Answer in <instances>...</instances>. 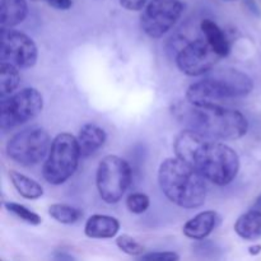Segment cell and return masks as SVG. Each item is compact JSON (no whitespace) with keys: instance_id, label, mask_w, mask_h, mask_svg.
Masks as SVG:
<instances>
[{"instance_id":"cell-30","label":"cell","mask_w":261,"mask_h":261,"mask_svg":"<svg viewBox=\"0 0 261 261\" xmlns=\"http://www.w3.org/2000/svg\"><path fill=\"white\" fill-rule=\"evenodd\" d=\"M249 252L251 255H259L261 252V245H252V246H250Z\"/></svg>"},{"instance_id":"cell-7","label":"cell","mask_w":261,"mask_h":261,"mask_svg":"<svg viewBox=\"0 0 261 261\" xmlns=\"http://www.w3.org/2000/svg\"><path fill=\"white\" fill-rule=\"evenodd\" d=\"M50 135L42 127H28L13 135L7 143V155L20 166H35L47 157L51 147Z\"/></svg>"},{"instance_id":"cell-23","label":"cell","mask_w":261,"mask_h":261,"mask_svg":"<svg viewBox=\"0 0 261 261\" xmlns=\"http://www.w3.org/2000/svg\"><path fill=\"white\" fill-rule=\"evenodd\" d=\"M116 245L122 252L129 256H142L144 254V246L127 234H120L116 239Z\"/></svg>"},{"instance_id":"cell-33","label":"cell","mask_w":261,"mask_h":261,"mask_svg":"<svg viewBox=\"0 0 261 261\" xmlns=\"http://www.w3.org/2000/svg\"><path fill=\"white\" fill-rule=\"evenodd\" d=\"M227 2H234V0H227Z\"/></svg>"},{"instance_id":"cell-28","label":"cell","mask_w":261,"mask_h":261,"mask_svg":"<svg viewBox=\"0 0 261 261\" xmlns=\"http://www.w3.org/2000/svg\"><path fill=\"white\" fill-rule=\"evenodd\" d=\"M244 3H245V5H246L247 9H249L252 14L256 15V17H260L261 12H260V8H259V5H257L256 0H244Z\"/></svg>"},{"instance_id":"cell-16","label":"cell","mask_w":261,"mask_h":261,"mask_svg":"<svg viewBox=\"0 0 261 261\" xmlns=\"http://www.w3.org/2000/svg\"><path fill=\"white\" fill-rule=\"evenodd\" d=\"M28 14L25 0H0V24L2 28H13L20 24Z\"/></svg>"},{"instance_id":"cell-13","label":"cell","mask_w":261,"mask_h":261,"mask_svg":"<svg viewBox=\"0 0 261 261\" xmlns=\"http://www.w3.org/2000/svg\"><path fill=\"white\" fill-rule=\"evenodd\" d=\"M120 231V222L115 217L94 214L89 217L84 226V233L89 239L107 240L116 236Z\"/></svg>"},{"instance_id":"cell-2","label":"cell","mask_w":261,"mask_h":261,"mask_svg":"<svg viewBox=\"0 0 261 261\" xmlns=\"http://www.w3.org/2000/svg\"><path fill=\"white\" fill-rule=\"evenodd\" d=\"M175 114L186 129L219 142L241 139L249 130L244 114L223 106H195L186 101L175 107Z\"/></svg>"},{"instance_id":"cell-9","label":"cell","mask_w":261,"mask_h":261,"mask_svg":"<svg viewBox=\"0 0 261 261\" xmlns=\"http://www.w3.org/2000/svg\"><path fill=\"white\" fill-rule=\"evenodd\" d=\"M181 0H150L140 15V27L150 38H161L170 32L182 14Z\"/></svg>"},{"instance_id":"cell-12","label":"cell","mask_w":261,"mask_h":261,"mask_svg":"<svg viewBox=\"0 0 261 261\" xmlns=\"http://www.w3.org/2000/svg\"><path fill=\"white\" fill-rule=\"evenodd\" d=\"M218 222V216L214 211H204L189 219L182 227V232L188 239L201 240L206 239L214 231Z\"/></svg>"},{"instance_id":"cell-31","label":"cell","mask_w":261,"mask_h":261,"mask_svg":"<svg viewBox=\"0 0 261 261\" xmlns=\"http://www.w3.org/2000/svg\"><path fill=\"white\" fill-rule=\"evenodd\" d=\"M254 209H256V211H260L261 212V195L256 199V201H255Z\"/></svg>"},{"instance_id":"cell-8","label":"cell","mask_w":261,"mask_h":261,"mask_svg":"<svg viewBox=\"0 0 261 261\" xmlns=\"http://www.w3.org/2000/svg\"><path fill=\"white\" fill-rule=\"evenodd\" d=\"M43 109L42 94L36 88H23L17 93L2 98L0 127L3 132L14 129L35 119Z\"/></svg>"},{"instance_id":"cell-32","label":"cell","mask_w":261,"mask_h":261,"mask_svg":"<svg viewBox=\"0 0 261 261\" xmlns=\"http://www.w3.org/2000/svg\"><path fill=\"white\" fill-rule=\"evenodd\" d=\"M32 2H41V0H32Z\"/></svg>"},{"instance_id":"cell-15","label":"cell","mask_w":261,"mask_h":261,"mask_svg":"<svg viewBox=\"0 0 261 261\" xmlns=\"http://www.w3.org/2000/svg\"><path fill=\"white\" fill-rule=\"evenodd\" d=\"M200 28L201 32L204 33L205 41L219 58H226L231 53L229 41L227 40L222 28L216 22H213L212 19H204L201 20Z\"/></svg>"},{"instance_id":"cell-1","label":"cell","mask_w":261,"mask_h":261,"mask_svg":"<svg viewBox=\"0 0 261 261\" xmlns=\"http://www.w3.org/2000/svg\"><path fill=\"white\" fill-rule=\"evenodd\" d=\"M173 150L214 185H229L240 171V157L233 148L193 130H182L175 138Z\"/></svg>"},{"instance_id":"cell-21","label":"cell","mask_w":261,"mask_h":261,"mask_svg":"<svg viewBox=\"0 0 261 261\" xmlns=\"http://www.w3.org/2000/svg\"><path fill=\"white\" fill-rule=\"evenodd\" d=\"M4 208L10 214L19 218L20 221H24L25 223L31 224V226H38L42 222V219L37 213H35V212L28 209L27 206L22 205V204L15 203V201H5Z\"/></svg>"},{"instance_id":"cell-4","label":"cell","mask_w":261,"mask_h":261,"mask_svg":"<svg viewBox=\"0 0 261 261\" xmlns=\"http://www.w3.org/2000/svg\"><path fill=\"white\" fill-rule=\"evenodd\" d=\"M252 89L254 82L244 71L233 68L217 69L189 86L186 101L195 106H222V102L246 97Z\"/></svg>"},{"instance_id":"cell-19","label":"cell","mask_w":261,"mask_h":261,"mask_svg":"<svg viewBox=\"0 0 261 261\" xmlns=\"http://www.w3.org/2000/svg\"><path fill=\"white\" fill-rule=\"evenodd\" d=\"M20 82L19 70L17 66L10 63L2 61L0 65V97L12 96L13 92L18 88Z\"/></svg>"},{"instance_id":"cell-10","label":"cell","mask_w":261,"mask_h":261,"mask_svg":"<svg viewBox=\"0 0 261 261\" xmlns=\"http://www.w3.org/2000/svg\"><path fill=\"white\" fill-rule=\"evenodd\" d=\"M0 59L18 69H30L36 65L38 48L35 41L25 33L13 28H2Z\"/></svg>"},{"instance_id":"cell-20","label":"cell","mask_w":261,"mask_h":261,"mask_svg":"<svg viewBox=\"0 0 261 261\" xmlns=\"http://www.w3.org/2000/svg\"><path fill=\"white\" fill-rule=\"evenodd\" d=\"M48 214L53 219L61 224H74L83 217V212L68 204H51L48 206Z\"/></svg>"},{"instance_id":"cell-3","label":"cell","mask_w":261,"mask_h":261,"mask_svg":"<svg viewBox=\"0 0 261 261\" xmlns=\"http://www.w3.org/2000/svg\"><path fill=\"white\" fill-rule=\"evenodd\" d=\"M205 178L177 157L163 161L158 170L161 191L175 205L185 209L200 208L206 199Z\"/></svg>"},{"instance_id":"cell-26","label":"cell","mask_w":261,"mask_h":261,"mask_svg":"<svg viewBox=\"0 0 261 261\" xmlns=\"http://www.w3.org/2000/svg\"><path fill=\"white\" fill-rule=\"evenodd\" d=\"M120 4L130 12H139L147 7L148 0H120Z\"/></svg>"},{"instance_id":"cell-14","label":"cell","mask_w":261,"mask_h":261,"mask_svg":"<svg viewBox=\"0 0 261 261\" xmlns=\"http://www.w3.org/2000/svg\"><path fill=\"white\" fill-rule=\"evenodd\" d=\"M107 135L102 127L96 124H84L78 133L79 149H81L82 158H87L96 153L99 148L103 147L106 143Z\"/></svg>"},{"instance_id":"cell-27","label":"cell","mask_w":261,"mask_h":261,"mask_svg":"<svg viewBox=\"0 0 261 261\" xmlns=\"http://www.w3.org/2000/svg\"><path fill=\"white\" fill-rule=\"evenodd\" d=\"M43 2H46L50 7L59 10H68L73 7V2L71 0H43Z\"/></svg>"},{"instance_id":"cell-11","label":"cell","mask_w":261,"mask_h":261,"mask_svg":"<svg viewBox=\"0 0 261 261\" xmlns=\"http://www.w3.org/2000/svg\"><path fill=\"white\" fill-rule=\"evenodd\" d=\"M219 56L203 38H196L186 43L176 56L178 70L189 76L206 75L218 63Z\"/></svg>"},{"instance_id":"cell-5","label":"cell","mask_w":261,"mask_h":261,"mask_svg":"<svg viewBox=\"0 0 261 261\" xmlns=\"http://www.w3.org/2000/svg\"><path fill=\"white\" fill-rule=\"evenodd\" d=\"M81 157L76 137L70 133H60L53 139L50 152L43 163V178L51 185H63L74 175Z\"/></svg>"},{"instance_id":"cell-25","label":"cell","mask_w":261,"mask_h":261,"mask_svg":"<svg viewBox=\"0 0 261 261\" xmlns=\"http://www.w3.org/2000/svg\"><path fill=\"white\" fill-rule=\"evenodd\" d=\"M138 261H180V255L173 251H153L143 254Z\"/></svg>"},{"instance_id":"cell-22","label":"cell","mask_w":261,"mask_h":261,"mask_svg":"<svg viewBox=\"0 0 261 261\" xmlns=\"http://www.w3.org/2000/svg\"><path fill=\"white\" fill-rule=\"evenodd\" d=\"M194 254L199 261H217L221 257V249L209 241L200 242L194 247Z\"/></svg>"},{"instance_id":"cell-18","label":"cell","mask_w":261,"mask_h":261,"mask_svg":"<svg viewBox=\"0 0 261 261\" xmlns=\"http://www.w3.org/2000/svg\"><path fill=\"white\" fill-rule=\"evenodd\" d=\"M9 178L17 193L27 200H36L43 195V188L37 181L18 171H9Z\"/></svg>"},{"instance_id":"cell-17","label":"cell","mask_w":261,"mask_h":261,"mask_svg":"<svg viewBox=\"0 0 261 261\" xmlns=\"http://www.w3.org/2000/svg\"><path fill=\"white\" fill-rule=\"evenodd\" d=\"M234 232L246 241H256L261 239V212L256 209L246 212L237 218Z\"/></svg>"},{"instance_id":"cell-24","label":"cell","mask_w":261,"mask_h":261,"mask_svg":"<svg viewBox=\"0 0 261 261\" xmlns=\"http://www.w3.org/2000/svg\"><path fill=\"white\" fill-rule=\"evenodd\" d=\"M150 205V200L148 195L143 193H133L126 199V208L130 213L139 214L145 213Z\"/></svg>"},{"instance_id":"cell-6","label":"cell","mask_w":261,"mask_h":261,"mask_svg":"<svg viewBox=\"0 0 261 261\" xmlns=\"http://www.w3.org/2000/svg\"><path fill=\"white\" fill-rule=\"evenodd\" d=\"M132 182L130 165L119 155L103 157L97 167L96 185L99 198L106 204H116L129 189Z\"/></svg>"},{"instance_id":"cell-29","label":"cell","mask_w":261,"mask_h":261,"mask_svg":"<svg viewBox=\"0 0 261 261\" xmlns=\"http://www.w3.org/2000/svg\"><path fill=\"white\" fill-rule=\"evenodd\" d=\"M54 260L55 261H76L73 256H71V255L66 254V252H58V254L55 255V257H54Z\"/></svg>"}]
</instances>
